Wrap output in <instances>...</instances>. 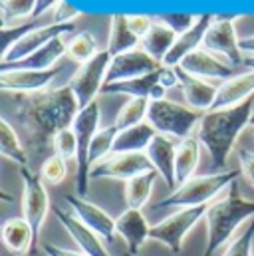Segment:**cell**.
Wrapping results in <instances>:
<instances>
[{
    "mask_svg": "<svg viewBox=\"0 0 254 256\" xmlns=\"http://www.w3.org/2000/svg\"><path fill=\"white\" fill-rule=\"evenodd\" d=\"M16 118L26 131L28 147L34 155L54 145V137L74 126L80 104L70 86L58 90H44L38 94L16 96Z\"/></svg>",
    "mask_w": 254,
    "mask_h": 256,
    "instance_id": "obj_1",
    "label": "cell"
},
{
    "mask_svg": "<svg viewBox=\"0 0 254 256\" xmlns=\"http://www.w3.org/2000/svg\"><path fill=\"white\" fill-rule=\"evenodd\" d=\"M254 100H246L234 108L226 110H210L202 114L200 124L196 128V137L200 145L208 151L214 173L224 171L230 151L234 149L240 133L252 124Z\"/></svg>",
    "mask_w": 254,
    "mask_h": 256,
    "instance_id": "obj_2",
    "label": "cell"
},
{
    "mask_svg": "<svg viewBox=\"0 0 254 256\" xmlns=\"http://www.w3.org/2000/svg\"><path fill=\"white\" fill-rule=\"evenodd\" d=\"M254 216V200L242 196L238 183L234 181L220 196H216L204 214L206 226V246L200 256H212L218 248L226 246L238 226H242L248 218Z\"/></svg>",
    "mask_w": 254,
    "mask_h": 256,
    "instance_id": "obj_3",
    "label": "cell"
},
{
    "mask_svg": "<svg viewBox=\"0 0 254 256\" xmlns=\"http://www.w3.org/2000/svg\"><path fill=\"white\" fill-rule=\"evenodd\" d=\"M238 177V171H218L210 175H194L187 183L179 185L167 198L159 200L155 208H187L210 204L216 196H220Z\"/></svg>",
    "mask_w": 254,
    "mask_h": 256,
    "instance_id": "obj_4",
    "label": "cell"
},
{
    "mask_svg": "<svg viewBox=\"0 0 254 256\" xmlns=\"http://www.w3.org/2000/svg\"><path fill=\"white\" fill-rule=\"evenodd\" d=\"M202 114L194 112L189 106H181L171 100H157L149 104L147 122L155 128L157 133L173 137L177 141L187 139L198 128Z\"/></svg>",
    "mask_w": 254,
    "mask_h": 256,
    "instance_id": "obj_5",
    "label": "cell"
},
{
    "mask_svg": "<svg viewBox=\"0 0 254 256\" xmlns=\"http://www.w3.org/2000/svg\"><path fill=\"white\" fill-rule=\"evenodd\" d=\"M100 120H102V108L100 102H92L90 106L82 108L74 120L72 129L76 131L78 137V157H76V165H78V173H76V189L80 196L88 194L90 187V147L92 141L96 137V133L100 131Z\"/></svg>",
    "mask_w": 254,
    "mask_h": 256,
    "instance_id": "obj_6",
    "label": "cell"
},
{
    "mask_svg": "<svg viewBox=\"0 0 254 256\" xmlns=\"http://www.w3.org/2000/svg\"><path fill=\"white\" fill-rule=\"evenodd\" d=\"M206 208H208V204L187 206V208L175 210L173 214H169L167 218H163L161 222L151 226V240L165 244L171 254H181L187 234L196 226V222L200 218H204Z\"/></svg>",
    "mask_w": 254,
    "mask_h": 256,
    "instance_id": "obj_7",
    "label": "cell"
},
{
    "mask_svg": "<svg viewBox=\"0 0 254 256\" xmlns=\"http://www.w3.org/2000/svg\"><path fill=\"white\" fill-rule=\"evenodd\" d=\"M20 177H22V216L30 222L34 236L38 240L40 230L50 212V194L44 187L42 177L30 171V167H22Z\"/></svg>",
    "mask_w": 254,
    "mask_h": 256,
    "instance_id": "obj_8",
    "label": "cell"
},
{
    "mask_svg": "<svg viewBox=\"0 0 254 256\" xmlns=\"http://www.w3.org/2000/svg\"><path fill=\"white\" fill-rule=\"evenodd\" d=\"M110 62H112V56L108 54V50H104L90 62L80 66L76 70V74L72 76L68 86L72 88V92L80 104V110L90 106L92 102H96V96L102 94V90L106 86Z\"/></svg>",
    "mask_w": 254,
    "mask_h": 256,
    "instance_id": "obj_9",
    "label": "cell"
},
{
    "mask_svg": "<svg viewBox=\"0 0 254 256\" xmlns=\"http://www.w3.org/2000/svg\"><path fill=\"white\" fill-rule=\"evenodd\" d=\"M74 30H76L74 24H54V22H50V24H44V26H36L28 34H24L16 44H12L8 50L2 52V58H0L2 66L16 64V62L32 56L34 52H38L40 48H44L52 40L72 34Z\"/></svg>",
    "mask_w": 254,
    "mask_h": 256,
    "instance_id": "obj_10",
    "label": "cell"
},
{
    "mask_svg": "<svg viewBox=\"0 0 254 256\" xmlns=\"http://www.w3.org/2000/svg\"><path fill=\"white\" fill-rule=\"evenodd\" d=\"M238 42L240 40L236 36L234 18H216L214 16L210 28L204 34L202 48L212 52V54H216V56H220V58H224L228 64H232L236 68L244 60Z\"/></svg>",
    "mask_w": 254,
    "mask_h": 256,
    "instance_id": "obj_11",
    "label": "cell"
},
{
    "mask_svg": "<svg viewBox=\"0 0 254 256\" xmlns=\"http://www.w3.org/2000/svg\"><path fill=\"white\" fill-rule=\"evenodd\" d=\"M147 171H153V165L145 153H112L108 159H104L92 167L90 179L129 181Z\"/></svg>",
    "mask_w": 254,
    "mask_h": 256,
    "instance_id": "obj_12",
    "label": "cell"
},
{
    "mask_svg": "<svg viewBox=\"0 0 254 256\" xmlns=\"http://www.w3.org/2000/svg\"><path fill=\"white\" fill-rule=\"evenodd\" d=\"M66 204L70 206V210L88 226L92 228L96 234H100L106 244H112L118 236V224L116 218H112V214H108L102 206H98L96 202L88 200L86 196H74V194H66L64 196Z\"/></svg>",
    "mask_w": 254,
    "mask_h": 256,
    "instance_id": "obj_13",
    "label": "cell"
},
{
    "mask_svg": "<svg viewBox=\"0 0 254 256\" xmlns=\"http://www.w3.org/2000/svg\"><path fill=\"white\" fill-rule=\"evenodd\" d=\"M60 76V68L52 70H0V88L16 96H28L48 90Z\"/></svg>",
    "mask_w": 254,
    "mask_h": 256,
    "instance_id": "obj_14",
    "label": "cell"
},
{
    "mask_svg": "<svg viewBox=\"0 0 254 256\" xmlns=\"http://www.w3.org/2000/svg\"><path fill=\"white\" fill-rule=\"evenodd\" d=\"M52 210H54L58 222L64 226V230L76 242L78 250H82L88 256H112V252L106 246V240L100 234H96L92 228H88L72 210H64L62 206H54Z\"/></svg>",
    "mask_w": 254,
    "mask_h": 256,
    "instance_id": "obj_15",
    "label": "cell"
},
{
    "mask_svg": "<svg viewBox=\"0 0 254 256\" xmlns=\"http://www.w3.org/2000/svg\"><path fill=\"white\" fill-rule=\"evenodd\" d=\"M161 66L163 64L155 62L147 52L137 48V50H131V52L112 58L110 68H108V76H106V84H116V82L141 78V76L157 72Z\"/></svg>",
    "mask_w": 254,
    "mask_h": 256,
    "instance_id": "obj_16",
    "label": "cell"
},
{
    "mask_svg": "<svg viewBox=\"0 0 254 256\" xmlns=\"http://www.w3.org/2000/svg\"><path fill=\"white\" fill-rule=\"evenodd\" d=\"M177 139L167 137L157 133L149 147L145 149V155L149 157L153 169L159 173V177L165 181L169 191L177 189V179H175V155H177Z\"/></svg>",
    "mask_w": 254,
    "mask_h": 256,
    "instance_id": "obj_17",
    "label": "cell"
},
{
    "mask_svg": "<svg viewBox=\"0 0 254 256\" xmlns=\"http://www.w3.org/2000/svg\"><path fill=\"white\" fill-rule=\"evenodd\" d=\"M179 68H183L187 74H192L196 78H202V80H228L234 76V66L228 64L226 60H222L220 56L204 50V48H198L194 52H190L189 56L179 64Z\"/></svg>",
    "mask_w": 254,
    "mask_h": 256,
    "instance_id": "obj_18",
    "label": "cell"
},
{
    "mask_svg": "<svg viewBox=\"0 0 254 256\" xmlns=\"http://www.w3.org/2000/svg\"><path fill=\"white\" fill-rule=\"evenodd\" d=\"M177 78H179V88L185 96V102L189 104V108H192L194 112L206 114L212 110L216 94H218V86L210 84L208 80L196 78L192 74H187L183 68H175Z\"/></svg>",
    "mask_w": 254,
    "mask_h": 256,
    "instance_id": "obj_19",
    "label": "cell"
},
{
    "mask_svg": "<svg viewBox=\"0 0 254 256\" xmlns=\"http://www.w3.org/2000/svg\"><path fill=\"white\" fill-rule=\"evenodd\" d=\"M161 68L157 72L141 76V78L116 82V84H106L102 94H106V96L108 94H120V96H129V98H147L151 102L165 100L167 88H163V84H161Z\"/></svg>",
    "mask_w": 254,
    "mask_h": 256,
    "instance_id": "obj_20",
    "label": "cell"
},
{
    "mask_svg": "<svg viewBox=\"0 0 254 256\" xmlns=\"http://www.w3.org/2000/svg\"><path fill=\"white\" fill-rule=\"evenodd\" d=\"M118 234L127 242V252L133 256L139 254L143 244L151 240V224L147 222L145 214L137 208H126L118 218Z\"/></svg>",
    "mask_w": 254,
    "mask_h": 256,
    "instance_id": "obj_21",
    "label": "cell"
},
{
    "mask_svg": "<svg viewBox=\"0 0 254 256\" xmlns=\"http://www.w3.org/2000/svg\"><path fill=\"white\" fill-rule=\"evenodd\" d=\"M212 20H214V14H198V18H196V22L192 24V28L187 30L185 34L177 36V42H175L173 50L169 52V56L165 58L163 66H167V68H177V66L189 56L190 52L202 48L204 34H206V30L210 28Z\"/></svg>",
    "mask_w": 254,
    "mask_h": 256,
    "instance_id": "obj_22",
    "label": "cell"
},
{
    "mask_svg": "<svg viewBox=\"0 0 254 256\" xmlns=\"http://www.w3.org/2000/svg\"><path fill=\"white\" fill-rule=\"evenodd\" d=\"M2 244L12 256H28L34 252L38 240L24 216H10L2 224Z\"/></svg>",
    "mask_w": 254,
    "mask_h": 256,
    "instance_id": "obj_23",
    "label": "cell"
},
{
    "mask_svg": "<svg viewBox=\"0 0 254 256\" xmlns=\"http://www.w3.org/2000/svg\"><path fill=\"white\" fill-rule=\"evenodd\" d=\"M254 94V72L234 74L232 78L218 84V94L214 100L212 110H226L234 108L246 100H250Z\"/></svg>",
    "mask_w": 254,
    "mask_h": 256,
    "instance_id": "obj_24",
    "label": "cell"
},
{
    "mask_svg": "<svg viewBox=\"0 0 254 256\" xmlns=\"http://www.w3.org/2000/svg\"><path fill=\"white\" fill-rule=\"evenodd\" d=\"M175 42H177V34L167 24H163L161 20L155 18L151 30L141 38V50L147 52L155 62L163 64L165 58L169 56V52L173 50Z\"/></svg>",
    "mask_w": 254,
    "mask_h": 256,
    "instance_id": "obj_25",
    "label": "cell"
},
{
    "mask_svg": "<svg viewBox=\"0 0 254 256\" xmlns=\"http://www.w3.org/2000/svg\"><path fill=\"white\" fill-rule=\"evenodd\" d=\"M64 54H68V42H66V36H60L50 44H46L44 48H40L38 52H34L32 56L16 64L2 66V70H52Z\"/></svg>",
    "mask_w": 254,
    "mask_h": 256,
    "instance_id": "obj_26",
    "label": "cell"
},
{
    "mask_svg": "<svg viewBox=\"0 0 254 256\" xmlns=\"http://www.w3.org/2000/svg\"><path fill=\"white\" fill-rule=\"evenodd\" d=\"M200 141L198 137H187L177 143V155H175V179L177 187L187 183L190 177H194V171L200 161Z\"/></svg>",
    "mask_w": 254,
    "mask_h": 256,
    "instance_id": "obj_27",
    "label": "cell"
},
{
    "mask_svg": "<svg viewBox=\"0 0 254 256\" xmlns=\"http://www.w3.org/2000/svg\"><path fill=\"white\" fill-rule=\"evenodd\" d=\"M157 135L155 128L149 122H143L139 126H133L118 133L114 143V153H145L153 137Z\"/></svg>",
    "mask_w": 254,
    "mask_h": 256,
    "instance_id": "obj_28",
    "label": "cell"
},
{
    "mask_svg": "<svg viewBox=\"0 0 254 256\" xmlns=\"http://www.w3.org/2000/svg\"><path fill=\"white\" fill-rule=\"evenodd\" d=\"M141 40L129 30L126 14H114L110 18V38H108V54L112 58L126 54L131 50H137Z\"/></svg>",
    "mask_w": 254,
    "mask_h": 256,
    "instance_id": "obj_29",
    "label": "cell"
},
{
    "mask_svg": "<svg viewBox=\"0 0 254 256\" xmlns=\"http://www.w3.org/2000/svg\"><path fill=\"white\" fill-rule=\"evenodd\" d=\"M157 177H159V173L153 169V171L141 173V175H137V177L126 181L127 208H137V210H141V208L147 204V200L151 198V192H153Z\"/></svg>",
    "mask_w": 254,
    "mask_h": 256,
    "instance_id": "obj_30",
    "label": "cell"
},
{
    "mask_svg": "<svg viewBox=\"0 0 254 256\" xmlns=\"http://www.w3.org/2000/svg\"><path fill=\"white\" fill-rule=\"evenodd\" d=\"M0 153H2V157L16 163L20 169L28 167V163H30L26 147L22 145L16 129L10 126V122L6 118L0 120Z\"/></svg>",
    "mask_w": 254,
    "mask_h": 256,
    "instance_id": "obj_31",
    "label": "cell"
},
{
    "mask_svg": "<svg viewBox=\"0 0 254 256\" xmlns=\"http://www.w3.org/2000/svg\"><path fill=\"white\" fill-rule=\"evenodd\" d=\"M149 104H151V100H147V98H131V100H127L126 104L122 106V110L118 112V118H116L114 126L120 131H124V129H129L133 126H139V124L147 122Z\"/></svg>",
    "mask_w": 254,
    "mask_h": 256,
    "instance_id": "obj_32",
    "label": "cell"
},
{
    "mask_svg": "<svg viewBox=\"0 0 254 256\" xmlns=\"http://www.w3.org/2000/svg\"><path fill=\"white\" fill-rule=\"evenodd\" d=\"M98 54V40L92 32H78L68 40V56L80 66L90 62Z\"/></svg>",
    "mask_w": 254,
    "mask_h": 256,
    "instance_id": "obj_33",
    "label": "cell"
},
{
    "mask_svg": "<svg viewBox=\"0 0 254 256\" xmlns=\"http://www.w3.org/2000/svg\"><path fill=\"white\" fill-rule=\"evenodd\" d=\"M120 129L116 126H110V128L100 129L92 141V147H90V165H98L100 161L108 159L112 153H114V143H116V137H118Z\"/></svg>",
    "mask_w": 254,
    "mask_h": 256,
    "instance_id": "obj_34",
    "label": "cell"
},
{
    "mask_svg": "<svg viewBox=\"0 0 254 256\" xmlns=\"http://www.w3.org/2000/svg\"><path fill=\"white\" fill-rule=\"evenodd\" d=\"M0 8H2V28L18 24V20L24 18H34V10H36V0H0Z\"/></svg>",
    "mask_w": 254,
    "mask_h": 256,
    "instance_id": "obj_35",
    "label": "cell"
},
{
    "mask_svg": "<svg viewBox=\"0 0 254 256\" xmlns=\"http://www.w3.org/2000/svg\"><path fill=\"white\" fill-rule=\"evenodd\" d=\"M40 177L48 185H60V183H64L66 177H68V161L62 159L60 155H56V153L50 155L48 159L42 161Z\"/></svg>",
    "mask_w": 254,
    "mask_h": 256,
    "instance_id": "obj_36",
    "label": "cell"
},
{
    "mask_svg": "<svg viewBox=\"0 0 254 256\" xmlns=\"http://www.w3.org/2000/svg\"><path fill=\"white\" fill-rule=\"evenodd\" d=\"M254 246V222H250L242 232H238L226 246L222 256H252Z\"/></svg>",
    "mask_w": 254,
    "mask_h": 256,
    "instance_id": "obj_37",
    "label": "cell"
},
{
    "mask_svg": "<svg viewBox=\"0 0 254 256\" xmlns=\"http://www.w3.org/2000/svg\"><path fill=\"white\" fill-rule=\"evenodd\" d=\"M52 149L56 151V155H60L66 161L76 159V157H78V137H76V131L72 128L62 129V131L54 137Z\"/></svg>",
    "mask_w": 254,
    "mask_h": 256,
    "instance_id": "obj_38",
    "label": "cell"
},
{
    "mask_svg": "<svg viewBox=\"0 0 254 256\" xmlns=\"http://www.w3.org/2000/svg\"><path fill=\"white\" fill-rule=\"evenodd\" d=\"M157 20H161L163 24H167L177 36H181V34H185L187 30L192 28V24L196 22V18L198 16H194V14H161V16H155Z\"/></svg>",
    "mask_w": 254,
    "mask_h": 256,
    "instance_id": "obj_39",
    "label": "cell"
},
{
    "mask_svg": "<svg viewBox=\"0 0 254 256\" xmlns=\"http://www.w3.org/2000/svg\"><path fill=\"white\" fill-rule=\"evenodd\" d=\"M80 16H82V10L74 8V6H72L70 2H66V0H60V2L56 4L54 12H52V22H54V24H74V20L80 18Z\"/></svg>",
    "mask_w": 254,
    "mask_h": 256,
    "instance_id": "obj_40",
    "label": "cell"
},
{
    "mask_svg": "<svg viewBox=\"0 0 254 256\" xmlns=\"http://www.w3.org/2000/svg\"><path fill=\"white\" fill-rule=\"evenodd\" d=\"M153 22H155V16H147V14H129V16H127V26H129V30H131L139 40L151 30Z\"/></svg>",
    "mask_w": 254,
    "mask_h": 256,
    "instance_id": "obj_41",
    "label": "cell"
},
{
    "mask_svg": "<svg viewBox=\"0 0 254 256\" xmlns=\"http://www.w3.org/2000/svg\"><path fill=\"white\" fill-rule=\"evenodd\" d=\"M238 163H240V173L254 187V151L240 147L238 149Z\"/></svg>",
    "mask_w": 254,
    "mask_h": 256,
    "instance_id": "obj_42",
    "label": "cell"
},
{
    "mask_svg": "<svg viewBox=\"0 0 254 256\" xmlns=\"http://www.w3.org/2000/svg\"><path fill=\"white\" fill-rule=\"evenodd\" d=\"M44 252L46 256H88L82 250H70V248H64L58 244H44Z\"/></svg>",
    "mask_w": 254,
    "mask_h": 256,
    "instance_id": "obj_43",
    "label": "cell"
},
{
    "mask_svg": "<svg viewBox=\"0 0 254 256\" xmlns=\"http://www.w3.org/2000/svg\"><path fill=\"white\" fill-rule=\"evenodd\" d=\"M60 0H36V10H34V18H40L44 12H48L50 8H56Z\"/></svg>",
    "mask_w": 254,
    "mask_h": 256,
    "instance_id": "obj_44",
    "label": "cell"
},
{
    "mask_svg": "<svg viewBox=\"0 0 254 256\" xmlns=\"http://www.w3.org/2000/svg\"><path fill=\"white\" fill-rule=\"evenodd\" d=\"M238 46H240L244 56H254V34L252 36H246V38H240Z\"/></svg>",
    "mask_w": 254,
    "mask_h": 256,
    "instance_id": "obj_45",
    "label": "cell"
},
{
    "mask_svg": "<svg viewBox=\"0 0 254 256\" xmlns=\"http://www.w3.org/2000/svg\"><path fill=\"white\" fill-rule=\"evenodd\" d=\"M242 64L248 66L250 70L254 72V56H244V60H242Z\"/></svg>",
    "mask_w": 254,
    "mask_h": 256,
    "instance_id": "obj_46",
    "label": "cell"
},
{
    "mask_svg": "<svg viewBox=\"0 0 254 256\" xmlns=\"http://www.w3.org/2000/svg\"><path fill=\"white\" fill-rule=\"evenodd\" d=\"M250 128H254V116H252V124H250Z\"/></svg>",
    "mask_w": 254,
    "mask_h": 256,
    "instance_id": "obj_47",
    "label": "cell"
},
{
    "mask_svg": "<svg viewBox=\"0 0 254 256\" xmlns=\"http://www.w3.org/2000/svg\"><path fill=\"white\" fill-rule=\"evenodd\" d=\"M124 256H133V254H129V252H126V254H124Z\"/></svg>",
    "mask_w": 254,
    "mask_h": 256,
    "instance_id": "obj_48",
    "label": "cell"
},
{
    "mask_svg": "<svg viewBox=\"0 0 254 256\" xmlns=\"http://www.w3.org/2000/svg\"><path fill=\"white\" fill-rule=\"evenodd\" d=\"M252 137H254V128H252Z\"/></svg>",
    "mask_w": 254,
    "mask_h": 256,
    "instance_id": "obj_49",
    "label": "cell"
}]
</instances>
